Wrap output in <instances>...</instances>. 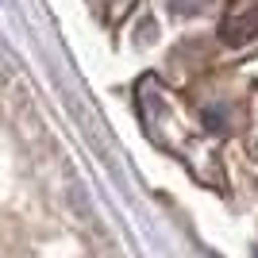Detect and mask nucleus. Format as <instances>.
I'll return each instance as SVG.
<instances>
[{"mask_svg": "<svg viewBox=\"0 0 258 258\" xmlns=\"http://www.w3.org/2000/svg\"><path fill=\"white\" fill-rule=\"evenodd\" d=\"M205 123L212 131H224L227 127V116H224V112H216V108H208V112H205Z\"/></svg>", "mask_w": 258, "mask_h": 258, "instance_id": "1", "label": "nucleus"}]
</instances>
